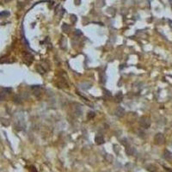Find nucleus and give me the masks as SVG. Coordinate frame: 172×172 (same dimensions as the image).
<instances>
[{"mask_svg":"<svg viewBox=\"0 0 172 172\" xmlns=\"http://www.w3.org/2000/svg\"><path fill=\"white\" fill-rule=\"evenodd\" d=\"M15 102H17V103H22V98L20 97H18V96H16L15 97Z\"/></svg>","mask_w":172,"mask_h":172,"instance_id":"15","label":"nucleus"},{"mask_svg":"<svg viewBox=\"0 0 172 172\" xmlns=\"http://www.w3.org/2000/svg\"><path fill=\"white\" fill-rule=\"evenodd\" d=\"M115 115L118 117H123L124 115H125V109L121 107H118L115 109Z\"/></svg>","mask_w":172,"mask_h":172,"instance_id":"4","label":"nucleus"},{"mask_svg":"<svg viewBox=\"0 0 172 172\" xmlns=\"http://www.w3.org/2000/svg\"><path fill=\"white\" fill-rule=\"evenodd\" d=\"M10 91V89H4L0 92V99H5L7 96L9 95V92Z\"/></svg>","mask_w":172,"mask_h":172,"instance_id":"5","label":"nucleus"},{"mask_svg":"<svg viewBox=\"0 0 172 172\" xmlns=\"http://www.w3.org/2000/svg\"><path fill=\"white\" fill-rule=\"evenodd\" d=\"M31 90H32V93L34 97L39 98L41 95V85H33L31 86Z\"/></svg>","mask_w":172,"mask_h":172,"instance_id":"1","label":"nucleus"},{"mask_svg":"<svg viewBox=\"0 0 172 172\" xmlns=\"http://www.w3.org/2000/svg\"><path fill=\"white\" fill-rule=\"evenodd\" d=\"M115 99L116 102H121V101H122V99H123L122 92H121V91H119V92L116 93L115 96Z\"/></svg>","mask_w":172,"mask_h":172,"instance_id":"8","label":"nucleus"},{"mask_svg":"<svg viewBox=\"0 0 172 172\" xmlns=\"http://www.w3.org/2000/svg\"><path fill=\"white\" fill-rule=\"evenodd\" d=\"M155 141H157V143L160 144L162 142H164V137L161 133H157V136L155 137Z\"/></svg>","mask_w":172,"mask_h":172,"instance_id":"11","label":"nucleus"},{"mask_svg":"<svg viewBox=\"0 0 172 172\" xmlns=\"http://www.w3.org/2000/svg\"><path fill=\"white\" fill-rule=\"evenodd\" d=\"M74 34L75 35H77V36H80V35H82V32H81V30H78V29H77V30L74 32Z\"/></svg>","mask_w":172,"mask_h":172,"instance_id":"18","label":"nucleus"},{"mask_svg":"<svg viewBox=\"0 0 172 172\" xmlns=\"http://www.w3.org/2000/svg\"><path fill=\"white\" fill-rule=\"evenodd\" d=\"M95 115H96V114H95V112H90L89 114H88V115H87V118L89 120H90V119H92V118H94L95 117Z\"/></svg>","mask_w":172,"mask_h":172,"instance_id":"13","label":"nucleus"},{"mask_svg":"<svg viewBox=\"0 0 172 172\" xmlns=\"http://www.w3.org/2000/svg\"><path fill=\"white\" fill-rule=\"evenodd\" d=\"M70 29H71V28H70V26H69V25L64 24V25L62 26V30L64 31L65 33H69Z\"/></svg>","mask_w":172,"mask_h":172,"instance_id":"12","label":"nucleus"},{"mask_svg":"<svg viewBox=\"0 0 172 172\" xmlns=\"http://www.w3.org/2000/svg\"><path fill=\"white\" fill-rule=\"evenodd\" d=\"M23 59H24V61L27 65H31L34 62V55L30 53H28V52H26V53L23 54Z\"/></svg>","mask_w":172,"mask_h":172,"instance_id":"2","label":"nucleus"},{"mask_svg":"<svg viewBox=\"0 0 172 172\" xmlns=\"http://www.w3.org/2000/svg\"><path fill=\"white\" fill-rule=\"evenodd\" d=\"M100 81H101V83H105V82H106V77H105V75H101L100 74Z\"/></svg>","mask_w":172,"mask_h":172,"instance_id":"14","label":"nucleus"},{"mask_svg":"<svg viewBox=\"0 0 172 172\" xmlns=\"http://www.w3.org/2000/svg\"><path fill=\"white\" fill-rule=\"evenodd\" d=\"M58 85H59V87H60V88L68 87V83H67V82H66V80L64 79V78H59Z\"/></svg>","mask_w":172,"mask_h":172,"instance_id":"7","label":"nucleus"},{"mask_svg":"<svg viewBox=\"0 0 172 172\" xmlns=\"http://www.w3.org/2000/svg\"><path fill=\"white\" fill-rule=\"evenodd\" d=\"M36 71L40 74H44L47 72V70L42 66V65H37V66H36Z\"/></svg>","mask_w":172,"mask_h":172,"instance_id":"10","label":"nucleus"},{"mask_svg":"<svg viewBox=\"0 0 172 172\" xmlns=\"http://www.w3.org/2000/svg\"><path fill=\"white\" fill-rule=\"evenodd\" d=\"M95 141L97 145H102L104 143V138L102 135H97L96 138H95Z\"/></svg>","mask_w":172,"mask_h":172,"instance_id":"6","label":"nucleus"},{"mask_svg":"<svg viewBox=\"0 0 172 172\" xmlns=\"http://www.w3.org/2000/svg\"><path fill=\"white\" fill-rule=\"evenodd\" d=\"M140 124L144 128H148L150 127V120L146 117H142L140 120Z\"/></svg>","mask_w":172,"mask_h":172,"instance_id":"3","label":"nucleus"},{"mask_svg":"<svg viewBox=\"0 0 172 172\" xmlns=\"http://www.w3.org/2000/svg\"><path fill=\"white\" fill-rule=\"evenodd\" d=\"M59 46L62 49H66V47H67V41H66V38H61L60 41H59Z\"/></svg>","mask_w":172,"mask_h":172,"instance_id":"9","label":"nucleus"},{"mask_svg":"<svg viewBox=\"0 0 172 172\" xmlns=\"http://www.w3.org/2000/svg\"><path fill=\"white\" fill-rule=\"evenodd\" d=\"M2 123L4 124V126H8L9 124V121H8V120H6V119H2Z\"/></svg>","mask_w":172,"mask_h":172,"instance_id":"17","label":"nucleus"},{"mask_svg":"<svg viewBox=\"0 0 172 172\" xmlns=\"http://www.w3.org/2000/svg\"><path fill=\"white\" fill-rule=\"evenodd\" d=\"M132 152H133V149H132V147H129L128 149L127 150V153L128 154V155H131V154H132Z\"/></svg>","mask_w":172,"mask_h":172,"instance_id":"16","label":"nucleus"}]
</instances>
